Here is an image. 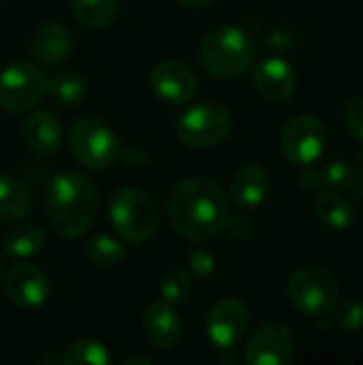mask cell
<instances>
[{"mask_svg":"<svg viewBox=\"0 0 363 365\" xmlns=\"http://www.w3.org/2000/svg\"><path fill=\"white\" fill-rule=\"evenodd\" d=\"M173 229L190 242H208L225 231L229 201L210 178H188L173 186L167 203Z\"/></svg>","mask_w":363,"mask_h":365,"instance_id":"obj_1","label":"cell"},{"mask_svg":"<svg viewBox=\"0 0 363 365\" xmlns=\"http://www.w3.org/2000/svg\"><path fill=\"white\" fill-rule=\"evenodd\" d=\"M45 210L51 229L66 240L88 233L98 212V192L81 173H58L49 180Z\"/></svg>","mask_w":363,"mask_h":365,"instance_id":"obj_2","label":"cell"},{"mask_svg":"<svg viewBox=\"0 0 363 365\" xmlns=\"http://www.w3.org/2000/svg\"><path fill=\"white\" fill-rule=\"evenodd\" d=\"M257 58L255 38L237 26H220L205 34L201 43V64L214 77H242Z\"/></svg>","mask_w":363,"mask_h":365,"instance_id":"obj_3","label":"cell"},{"mask_svg":"<svg viewBox=\"0 0 363 365\" xmlns=\"http://www.w3.org/2000/svg\"><path fill=\"white\" fill-rule=\"evenodd\" d=\"M109 218L118 235L131 246L148 242L158 229L156 203L150 195L133 186H124L113 192L109 201Z\"/></svg>","mask_w":363,"mask_h":365,"instance_id":"obj_4","label":"cell"},{"mask_svg":"<svg viewBox=\"0 0 363 365\" xmlns=\"http://www.w3.org/2000/svg\"><path fill=\"white\" fill-rule=\"evenodd\" d=\"M68 145L75 160L94 171L111 167L122 152L116 133L96 118L75 120L68 130Z\"/></svg>","mask_w":363,"mask_h":365,"instance_id":"obj_5","label":"cell"},{"mask_svg":"<svg viewBox=\"0 0 363 365\" xmlns=\"http://www.w3.org/2000/svg\"><path fill=\"white\" fill-rule=\"evenodd\" d=\"M233 128L231 111L214 101L186 109L178 120V137L193 150H208L223 143Z\"/></svg>","mask_w":363,"mask_h":365,"instance_id":"obj_6","label":"cell"},{"mask_svg":"<svg viewBox=\"0 0 363 365\" xmlns=\"http://www.w3.org/2000/svg\"><path fill=\"white\" fill-rule=\"evenodd\" d=\"M338 293L340 289L336 278L327 269L317 265L297 269L287 284V295L291 304L302 314L315 319H321L336 308Z\"/></svg>","mask_w":363,"mask_h":365,"instance_id":"obj_7","label":"cell"},{"mask_svg":"<svg viewBox=\"0 0 363 365\" xmlns=\"http://www.w3.org/2000/svg\"><path fill=\"white\" fill-rule=\"evenodd\" d=\"M47 92V75L30 62H15L0 73V107L9 113L32 109Z\"/></svg>","mask_w":363,"mask_h":365,"instance_id":"obj_8","label":"cell"},{"mask_svg":"<svg viewBox=\"0 0 363 365\" xmlns=\"http://www.w3.org/2000/svg\"><path fill=\"white\" fill-rule=\"evenodd\" d=\"M327 145V133L319 118L300 113L287 122L280 135V148L289 163L312 165L319 160Z\"/></svg>","mask_w":363,"mask_h":365,"instance_id":"obj_9","label":"cell"},{"mask_svg":"<svg viewBox=\"0 0 363 365\" xmlns=\"http://www.w3.org/2000/svg\"><path fill=\"white\" fill-rule=\"evenodd\" d=\"M250 325V310L242 299L227 297L220 299L205 319V336L208 340L220 349L231 351L242 342Z\"/></svg>","mask_w":363,"mask_h":365,"instance_id":"obj_10","label":"cell"},{"mask_svg":"<svg viewBox=\"0 0 363 365\" xmlns=\"http://www.w3.org/2000/svg\"><path fill=\"white\" fill-rule=\"evenodd\" d=\"M295 340L282 325H263L248 340L244 359L248 365H287L293 359Z\"/></svg>","mask_w":363,"mask_h":365,"instance_id":"obj_11","label":"cell"},{"mask_svg":"<svg viewBox=\"0 0 363 365\" xmlns=\"http://www.w3.org/2000/svg\"><path fill=\"white\" fill-rule=\"evenodd\" d=\"M4 291L15 306H19L24 310H34L47 302L49 280L36 265L17 263L6 272Z\"/></svg>","mask_w":363,"mask_h":365,"instance_id":"obj_12","label":"cell"},{"mask_svg":"<svg viewBox=\"0 0 363 365\" xmlns=\"http://www.w3.org/2000/svg\"><path fill=\"white\" fill-rule=\"evenodd\" d=\"M150 86L156 96L171 105H184L197 94L195 73L178 60H163L156 64L150 75Z\"/></svg>","mask_w":363,"mask_h":365,"instance_id":"obj_13","label":"cell"},{"mask_svg":"<svg viewBox=\"0 0 363 365\" xmlns=\"http://www.w3.org/2000/svg\"><path fill=\"white\" fill-rule=\"evenodd\" d=\"M252 86L261 98L270 103H282L295 94L297 73L282 58H265L252 73Z\"/></svg>","mask_w":363,"mask_h":365,"instance_id":"obj_14","label":"cell"},{"mask_svg":"<svg viewBox=\"0 0 363 365\" xmlns=\"http://www.w3.org/2000/svg\"><path fill=\"white\" fill-rule=\"evenodd\" d=\"M143 334L148 342L156 349L167 351L175 346L182 336V321L175 308L165 299L152 302L143 314Z\"/></svg>","mask_w":363,"mask_h":365,"instance_id":"obj_15","label":"cell"},{"mask_svg":"<svg viewBox=\"0 0 363 365\" xmlns=\"http://www.w3.org/2000/svg\"><path fill=\"white\" fill-rule=\"evenodd\" d=\"M270 190V178L267 171L261 165L248 163L235 171L229 184V199L235 207L248 212L263 203Z\"/></svg>","mask_w":363,"mask_h":365,"instance_id":"obj_16","label":"cell"},{"mask_svg":"<svg viewBox=\"0 0 363 365\" xmlns=\"http://www.w3.org/2000/svg\"><path fill=\"white\" fill-rule=\"evenodd\" d=\"M24 143L39 156H51L62 148V126L51 111H34L21 126Z\"/></svg>","mask_w":363,"mask_h":365,"instance_id":"obj_17","label":"cell"},{"mask_svg":"<svg viewBox=\"0 0 363 365\" xmlns=\"http://www.w3.org/2000/svg\"><path fill=\"white\" fill-rule=\"evenodd\" d=\"M30 49H32V56L41 64L58 66V64H62L71 56L73 36H71V32L62 24L49 21V24H43L34 32Z\"/></svg>","mask_w":363,"mask_h":365,"instance_id":"obj_18","label":"cell"},{"mask_svg":"<svg viewBox=\"0 0 363 365\" xmlns=\"http://www.w3.org/2000/svg\"><path fill=\"white\" fill-rule=\"evenodd\" d=\"M32 210V195L13 175H0V222H17Z\"/></svg>","mask_w":363,"mask_h":365,"instance_id":"obj_19","label":"cell"},{"mask_svg":"<svg viewBox=\"0 0 363 365\" xmlns=\"http://www.w3.org/2000/svg\"><path fill=\"white\" fill-rule=\"evenodd\" d=\"M315 212L323 225H327L329 229H336V231H344L355 222L353 203L336 190L319 192V197L315 201Z\"/></svg>","mask_w":363,"mask_h":365,"instance_id":"obj_20","label":"cell"},{"mask_svg":"<svg viewBox=\"0 0 363 365\" xmlns=\"http://www.w3.org/2000/svg\"><path fill=\"white\" fill-rule=\"evenodd\" d=\"M45 244V233L34 227V225H19L15 229H11L4 237V255L11 257V259H17V261H24V259H30L34 255L41 252Z\"/></svg>","mask_w":363,"mask_h":365,"instance_id":"obj_21","label":"cell"},{"mask_svg":"<svg viewBox=\"0 0 363 365\" xmlns=\"http://www.w3.org/2000/svg\"><path fill=\"white\" fill-rule=\"evenodd\" d=\"M86 92H88V83L79 73L62 71V73H56L51 79H47L45 94H49V98L62 107H73L83 101Z\"/></svg>","mask_w":363,"mask_h":365,"instance_id":"obj_22","label":"cell"},{"mask_svg":"<svg viewBox=\"0 0 363 365\" xmlns=\"http://www.w3.org/2000/svg\"><path fill=\"white\" fill-rule=\"evenodd\" d=\"M71 6L77 21L90 30L107 28L118 13V0H71Z\"/></svg>","mask_w":363,"mask_h":365,"instance_id":"obj_23","label":"cell"},{"mask_svg":"<svg viewBox=\"0 0 363 365\" xmlns=\"http://www.w3.org/2000/svg\"><path fill=\"white\" fill-rule=\"evenodd\" d=\"M60 359L64 365H107L109 364V351L101 342L77 340L64 349Z\"/></svg>","mask_w":363,"mask_h":365,"instance_id":"obj_24","label":"cell"},{"mask_svg":"<svg viewBox=\"0 0 363 365\" xmlns=\"http://www.w3.org/2000/svg\"><path fill=\"white\" fill-rule=\"evenodd\" d=\"M86 257L90 263H94L98 267H111V265H118L124 261L126 250L118 240H113L109 235H94L86 244Z\"/></svg>","mask_w":363,"mask_h":365,"instance_id":"obj_25","label":"cell"},{"mask_svg":"<svg viewBox=\"0 0 363 365\" xmlns=\"http://www.w3.org/2000/svg\"><path fill=\"white\" fill-rule=\"evenodd\" d=\"M323 180H325V188L329 190H336V192H349L355 188L359 175L355 171L353 165L344 163V160H336V163H329L323 171Z\"/></svg>","mask_w":363,"mask_h":365,"instance_id":"obj_26","label":"cell"},{"mask_svg":"<svg viewBox=\"0 0 363 365\" xmlns=\"http://www.w3.org/2000/svg\"><path fill=\"white\" fill-rule=\"evenodd\" d=\"M193 293V280L186 272L182 269H173L169 272L163 282H160V295L165 297V302L169 304H180L184 299H188Z\"/></svg>","mask_w":363,"mask_h":365,"instance_id":"obj_27","label":"cell"},{"mask_svg":"<svg viewBox=\"0 0 363 365\" xmlns=\"http://www.w3.org/2000/svg\"><path fill=\"white\" fill-rule=\"evenodd\" d=\"M334 321L336 325L351 334V331H359L363 327V304L357 299H347L342 302L338 308H336V314H334Z\"/></svg>","mask_w":363,"mask_h":365,"instance_id":"obj_28","label":"cell"},{"mask_svg":"<svg viewBox=\"0 0 363 365\" xmlns=\"http://www.w3.org/2000/svg\"><path fill=\"white\" fill-rule=\"evenodd\" d=\"M344 118H347L349 130L363 141V94H355L347 101Z\"/></svg>","mask_w":363,"mask_h":365,"instance_id":"obj_29","label":"cell"},{"mask_svg":"<svg viewBox=\"0 0 363 365\" xmlns=\"http://www.w3.org/2000/svg\"><path fill=\"white\" fill-rule=\"evenodd\" d=\"M188 265H190V272L195 274L197 280H210L214 276V269H216L214 257L208 250H201V248L195 250L188 257Z\"/></svg>","mask_w":363,"mask_h":365,"instance_id":"obj_30","label":"cell"},{"mask_svg":"<svg viewBox=\"0 0 363 365\" xmlns=\"http://www.w3.org/2000/svg\"><path fill=\"white\" fill-rule=\"evenodd\" d=\"M225 231H229L233 237H244V240H248V237L255 235L252 222H248L246 218H231V214H229V220L225 225Z\"/></svg>","mask_w":363,"mask_h":365,"instance_id":"obj_31","label":"cell"},{"mask_svg":"<svg viewBox=\"0 0 363 365\" xmlns=\"http://www.w3.org/2000/svg\"><path fill=\"white\" fill-rule=\"evenodd\" d=\"M302 184H304V188L306 190H310V192H323V190H327L325 188V180H323V173L321 171H306L304 175H302Z\"/></svg>","mask_w":363,"mask_h":365,"instance_id":"obj_32","label":"cell"},{"mask_svg":"<svg viewBox=\"0 0 363 365\" xmlns=\"http://www.w3.org/2000/svg\"><path fill=\"white\" fill-rule=\"evenodd\" d=\"M175 2H180L182 6H188V9H205V6H210L214 0H175Z\"/></svg>","mask_w":363,"mask_h":365,"instance_id":"obj_33","label":"cell"},{"mask_svg":"<svg viewBox=\"0 0 363 365\" xmlns=\"http://www.w3.org/2000/svg\"><path fill=\"white\" fill-rule=\"evenodd\" d=\"M122 364H145V365H150L152 364V361H150V359H145V357H128V359H124V361H122Z\"/></svg>","mask_w":363,"mask_h":365,"instance_id":"obj_34","label":"cell"},{"mask_svg":"<svg viewBox=\"0 0 363 365\" xmlns=\"http://www.w3.org/2000/svg\"><path fill=\"white\" fill-rule=\"evenodd\" d=\"M355 190H357L359 199H363V178H359V180H357V184H355Z\"/></svg>","mask_w":363,"mask_h":365,"instance_id":"obj_35","label":"cell"},{"mask_svg":"<svg viewBox=\"0 0 363 365\" xmlns=\"http://www.w3.org/2000/svg\"><path fill=\"white\" fill-rule=\"evenodd\" d=\"M359 165H362V169H363V148H362V154H359Z\"/></svg>","mask_w":363,"mask_h":365,"instance_id":"obj_36","label":"cell"},{"mask_svg":"<svg viewBox=\"0 0 363 365\" xmlns=\"http://www.w3.org/2000/svg\"><path fill=\"white\" fill-rule=\"evenodd\" d=\"M0 276H2V263H0Z\"/></svg>","mask_w":363,"mask_h":365,"instance_id":"obj_37","label":"cell"}]
</instances>
